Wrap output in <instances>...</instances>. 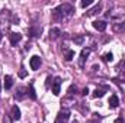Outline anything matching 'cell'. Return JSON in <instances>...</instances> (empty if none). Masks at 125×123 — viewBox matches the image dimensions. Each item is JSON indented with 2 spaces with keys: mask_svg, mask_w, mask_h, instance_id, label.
Wrapping results in <instances>:
<instances>
[{
  "mask_svg": "<svg viewBox=\"0 0 125 123\" xmlns=\"http://www.w3.org/2000/svg\"><path fill=\"white\" fill-rule=\"evenodd\" d=\"M73 57H74V51H71V49H67V51H65V55H64L65 61H71V60H73Z\"/></svg>",
  "mask_w": 125,
  "mask_h": 123,
  "instance_id": "obj_12",
  "label": "cell"
},
{
  "mask_svg": "<svg viewBox=\"0 0 125 123\" xmlns=\"http://www.w3.org/2000/svg\"><path fill=\"white\" fill-rule=\"evenodd\" d=\"M60 35H61V31H60L58 28H52V29L50 31V38H51V39H57Z\"/></svg>",
  "mask_w": 125,
  "mask_h": 123,
  "instance_id": "obj_10",
  "label": "cell"
},
{
  "mask_svg": "<svg viewBox=\"0 0 125 123\" xmlns=\"http://www.w3.org/2000/svg\"><path fill=\"white\" fill-rule=\"evenodd\" d=\"M0 91H1V81H0Z\"/></svg>",
  "mask_w": 125,
  "mask_h": 123,
  "instance_id": "obj_27",
  "label": "cell"
},
{
  "mask_svg": "<svg viewBox=\"0 0 125 123\" xmlns=\"http://www.w3.org/2000/svg\"><path fill=\"white\" fill-rule=\"evenodd\" d=\"M70 119V112L68 110H61L55 119V123H67Z\"/></svg>",
  "mask_w": 125,
  "mask_h": 123,
  "instance_id": "obj_2",
  "label": "cell"
},
{
  "mask_svg": "<svg viewBox=\"0 0 125 123\" xmlns=\"http://www.w3.org/2000/svg\"><path fill=\"white\" fill-rule=\"evenodd\" d=\"M114 123H125V122H124V119H122V117H118V119H116Z\"/></svg>",
  "mask_w": 125,
  "mask_h": 123,
  "instance_id": "obj_24",
  "label": "cell"
},
{
  "mask_svg": "<svg viewBox=\"0 0 125 123\" xmlns=\"http://www.w3.org/2000/svg\"><path fill=\"white\" fill-rule=\"evenodd\" d=\"M89 54H90V49H87V48L82 51V54H80V60H79V65H80L82 68L84 67V62H86V60H87Z\"/></svg>",
  "mask_w": 125,
  "mask_h": 123,
  "instance_id": "obj_6",
  "label": "cell"
},
{
  "mask_svg": "<svg viewBox=\"0 0 125 123\" xmlns=\"http://www.w3.org/2000/svg\"><path fill=\"white\" fill-rule=\"evenodd\" d=\"M92 3H93V0H83V1L80 3V6H82V7H89Z\"/></svg>",
  "mask_w": 125,
  "mask_h": 123,
  "instance_id": "obj_18",
  "label": "cell"
},
{
  "mask_svg": "<svg viewBox=\"0 0 125 123\" xmlns=\"http://www.w3.org/2000/svg\"><path fill=\"white\" fill-rule=\"evenodd\" d=\"M12 86H13L12 77H10V75H6V77H4V88L9 90V88H12Z\"/></svg>",
  "mask_w": 125,
  "mask_h": 123,
  "instance_id": "obj_11",
  "label": "cell"
},
{
  "mask_svg": "<svg viewBox=\"0 0 125 123\" xmlns=\"http://www.w3.org/2000/svg\"><path fill=\"white\" fill-rule=\"evenodd\" d=\"M100 10H102V4H100V3H99V4H97V6H96V7H94L93 10H92V12H90V13H89V16H90V15H96V13H99V12H100Z\"/></svg>",
  "mask_w": 125,
  "mask_h": 123,
  "instance_id": "obj_17",
  "label": "cell"
},
{
  "mask_svg": "<svg viewBox=\"0 0 125 123\" xmlns=\"http://www.w3.org/2000/svg\"><path fill=\"white\" fill-rule=\"evenodd\" d=\"M51 87H52V94L54 96H58L60 94V88H61V78L60 77H55Z\"/></svg>",
  "mask_w": 125,
  "mask_h": 123,
  "instance_id": "obj_3",
  "label": "cell"
},
{
  "mask_svg": "<svg viewBox=\"0 0 125 123\" xmlns=\"http://www.w3.org/2000/svg\"><path fill=\"white\" fill-rule=\"evenodd\" d=\"M118 80H121L122 83H125V70L122 71V72H121V74H119V77H118V78H116L115 81H118Z\"/></svg>",
  "mask_w": 125,
  "mask_h": 123,
  "instance_id": "obj_21",
  "label": "cell"
},
{
  "mask_svg": "<svg viewBox=\"0 0 125 123\" xmlns=\"http://www.w3.org/2000/svg\"><path fill=\"white\" fill-rule=\"evenodd\" d=\"M87 93H89V88H87V87H86V88H84V90H83V96H87Z\"/></svg>",
  "mask_w": 125,
  "mask_h": 123,
  "instance_id": "obj_25",
  "label": "cell"
},
{
  "mask_svg": "<svg viewBox=\"0 0 125 123\" xmlns=\"http://www.w3.org/2000/svg\"><path fill=\"white\" fill-rule=\"evenodd\" d=\"M73 123H79V122H77V120H74V122H73Z\"/></svg>",
  "mask_w": 125,
  "mask_h": 123,
  "instance_id": "obj_28",
  "label": "cell"
},
{
  "mask_svg": "<svg viewBox=\"0 0 125 123\" xmlns=\"http://www.w3.org/2000/svg\"><path fill=\"white\" fill-rule=\"evenodd\" d=\"M12 117H13L15 120H19V119H21V110H19L18 106H13V107H12Z\"/></svg>",
  "mask_w": 125,
  "mask_h": 123,
  "instance_id": "obj_9",
  "label": "cell"
},
{
  "mask_svg": "<svg viewBox=\"0 0 125 123\" xmlns=\"http://www.w3.org/2000/svg\"><path fill=\"white\" fill-rule=\"evenodd\" d=\"M105 90H100V88H96V90H94L93 91V97H96V98H97V97H99V98H100V97H103V96H105Z\"/></svg>",
  "mask_w": 125,
  "mask_h": 123,
  "instance_id": "obj_13",
  "label": "cell"
},
{
  "mask_svg": "<svg viewBox=\"0 0 125 123\" xmlns=\"http://www.w3.org/2000/svg\"><path fill=\"white\" fill-rule=\"evenodd\" d=\"M29 65H31V70L36 71V70L41 67V58H39L38 55H33L31 58V61H29Z\"/></svg>",
  "mask_w": 125,
  "mask_h": 123,
  "instance_id": "obj_4",
  "label": "cell"
},
{
  "mask_svg": "<svg viewBox=\"0 0 125 123\" xmlns=\"http://www.w3.org/2000/svg\"><path fill=\"white\" fill-rule=\"evenodd\" d=\"M106 26H108V23H106L105 20H94L93 22V28L99 32H103L106 29Z\"/></svg>",
  "mask_w": 125,
  "mask_h": 123,
  "instance_id": "obj_7",
  "label": "cell"
},
{
  "mask_svg": "<svg viewBox=\"0 0 125 123\" xmlns=\"http://www.w3.org/2000/svg\"><path fill=\"white\" fill-rule=\"evenodd\" d=\"M1 39H3V32L0 31V42H1Z\"/></svg>",
  "mask_w": 125,
  "mask_h": 123,
  "instance_id": "obj_26",
  "label": "cell"
},
{
  "mask_svg": "<svg viewBox=\"0 0 125 123\" xmlns=\"http://www.w3.org/2000/svg\"><path fill=\"white\" fill-rule=\"evenodd\" d=\"M73 12H74V7H73L71 4H68V3H62V4L57 6V7L52 10V16H54L55 20H62V19L71 16Z\"/></svg>",
  "mask_w": 125,
  "mask_h": 123,
  "instance_id": "obj_1",
  "label": "cell"
},
{
  "mask_svg": "<svg viewBox=\"0 0 125 123\" xmlns=\"http://www.w3.org/2000/svg\"><path fill=\"white\" fill-rule=\"evenodd\" d=\"M29 96H31L32 100H35V98H36V94H35V90H33V83L29 84Z\"/></svg>",
  "mask_w": 125,
  "mask_h": 123,
  "instance_id": "obj_15",
  "label": "cell"
},
{
  "mask_svg": "<svg viewBox=\"0 0 125 123\" xmlns=\"http://www.w3.org/2000/svg\"><path fill=\"white\" fill-rule=\"evenodd\" d=\"M102 60H103L105 62H111L112 60H114V55H112L111 52H108V54H105V55L102 57Z\"/></svg>",
  "mask_w": 125,
  "mask_h": 123,
  "instance_id": "obj_14",
  "label": "cell"
},
{
  "mask_svg": "<svg viewBox=\"0 0 125 123\" xmlns=\"http://www.w3.org/2000/svg\"><path fill=\"white\" fill-rule=\"evenodd\" d=\"M26 75H28V72H26V71H25V68L22 67V68H21V71H19V77H21V78H25Z\"/></svg>",
  "mask_w": 125,
  "mask_h": 123,
  "instance_id": "obj_20",
  "label": "cell"
},
{
  "mask_svg": "<svg viewBox=\"0 0 125 123\" xmlns=\"http://www.w3.org/2000/svg\"><path fill=\"white\" fill-rule=\"evenodd\" d=\"M116 29H121V31H125V22L121 23V26H116Z\"/></svg>",
  "mask_w": 125,
  "mask_h": 123,
  "instance_id": "obj_23",
  "label": "cell"
},
{
  "mask_svg": "<svg viewBox=\"0 0 125 123\" xmlns=\"http://www.w3.org/2000/svg\"><path fill=\"white\" fill-rule=\"evenodd\" d=\"M9 39H10V44L15 46V45H18V44L21 42L22 35H21V33H18V32H12V33L9 35Z\"/></svg>",
  "mask_w": 125,
  "mask_h": 123,
  "instance_id": "obj_5",
  "label": "cell"
},
{
  "mask_svg": "<svg viewBox=\"0 0 125 123\" xmlns=\"http://www.w3.org/2000/svg\"><path fill=\"white\" fill-rule=\"evenodd\" d=\"M23 88H21V87H19V88H18V93H16V94H15V97H16V98H18V100H22V98H23Z\"/></svg>",
  "mask_w": 125,
  "mask_h": 123,
  "instance_id": "obj_16",
  "label": "cell"
},
{
  "mask_svg": "<svg viewBox=\"0 0 125 123\" xmlns=\"http://www.w3.org/2000/svg\"><path fill=\"white\" fill-rule=\"evenodd\" d=\"M108 104H109L112 109H116V107L119 106V98H118V96H116V94L111 96V97H109V101H108Z\"/></svg>",
  "mask_w": 125,
  "mask_h": 123,
  "instance_id": "obj_8",
  "label": "cell"
},
{
  "mask_svg": "<svg viewBox=\"0 0 125 123\" xmlns=\"http://www.w3.org/2000/svg\"><path fill=\"white\" fill-rule=\"evenodd\" d=\"M73 39H74V42H76L77 45H82L83 41H84V36H76V38H73Z\"/></svg>",
  "mask_w": 125,
  "mask_h": 123,
  "instance_id": "obj_19",
  "label": "cell"
},
{
  "mask_svg": "<svg viewBox=\"0 0 125 123\" xmlns=\"http://www.w3.org/2000/svg\"><path fill=\"white\" fill-rule=\"evenodd\" d=\"M52 81H54V80H52L51 77H48V78H47V83H45V86H47V87H50V84H52Z\"/></svg>",
  "mask_w": 125,
  "mask_h": 123,
  "instance_id": "obj_22",
  "label": "cell"
}]
</instances>
